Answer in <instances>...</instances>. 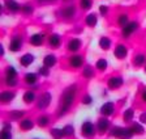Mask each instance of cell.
I'll return each instance as SVG.
<instances>
[{
    "label": "cell",
    "mask_w": 146,
    "mask_h": 139,
    "mask_svg": "<svg viewBox=\"0 0 146 139\" xmlns=\"http://www.w3.org/2000/svg\"><path fill=\"white\" fill-rule=\"evenodd\" d=\"M133 66L134 67H141V66L146 64V55L145 54H136L133 56Z\"/></svg>",
    "instance_id": "cell-27"
},
{
    "label": "cell",
    "mask_w": 146,
    "mask_h": 139,
    "mask_svg": "<svg viewBox=\"0 0 146 139\" xmlns=\"http://www.w3.org/2000/svg\"><path fill=\"white\" fill-rule=\"evenodd\" d=\"M107 67H108V62H107L106 58H99L97 60V63H95V68L100 72H103L104 70H107Z\"/></svg>",
    "instance_id": "cell-31"
},
{
    "label": "cell",
    "mask_w": 146,
    "mask_h": 139,
    "mask_svg": "<svg viewBox=\"0 0 146 139\" xmlns=\"http://www.w3.org/2000/svg\"><path fill=\"white\" fill-rule=\"evenodd\" d=\"M12 125L8 121H5L3 129H1V139H12Z\"/></svg>",
    "instance_id": "cell-24"
},
{
    "label": "cell",
    "mask_w": 146,
    "mask_h": 139,
    "mask_svg": "<svg viewBox=\"0 0 146 139\" xmlns=\"http://www.w3.org/2000/svg\"><path fill=\"white\" fill-rule=\"evenodd\" d=\"M111 45H112V41H111L110 37H107V36H102V37L99 38V47L102 50H104V51L110 50L111 49Z\"/></svg>",
    "instance_id": "cell-25"
},
{
    "label": "cell",
    "mask_w": 146,
    "mask_h": 139,
    "mask_svg": "<svg viewBox=\"0 0 146 139\" xmlns=\"http://www.w3.org/2000/svg\"><path fill=\"white\" fill-rule=\"evenodd\" d=\"M0 55H1V56L4 55V46H3V45H0Z\"/></svg>",
    "instance_id": "cell-46"
},
{
    "label": "cell",
    "mask_w": 146,
    "mask_h": 139,
    "mask_svg": "<svg viewBox=\"0 0 146 139\" xmlns=\"http://www.w3.org/2000/svg\"><path fill=\"white\" fill-rule=\"evenodd\" d=\"M138 28H140V24L137 21H129L127 25H125L124 28H121V34L124 38H128L131 37L132 34L134 33V32L138 30Z\"/></svg>",
    "instance_id": "cell-7"
},
{
    "label": "cell",
    "mask_w": 146,
    "mask_h": 139,
    "mask_svg": "<svg viewBox=\"0 0 146 139\" xmlns=\"http://www.w3.org/2000/svg\"><path fill=\"white\" fill-rule=\"evenodd\" d=\"M111 135L116 139H132V136L134 135L132 133L131 127H124V126H115L111 129Z\"/></svg>",
    "instance_id": "cell-2"
},
{
    "label": "cell",
    "mask_w": 146,
    "mask_h": 139,
    "mask_svg": "<svg viewBox=\"0 0 146 139\" xmlns=\"http://www.w3.org/2000/svg\"><path fill=\"white\" fill-rule=\"evenodd\" d=\"M35 126V122L30 118H22L20 122H18V127L22 130V131H30L34 129Z\"/></svg>",
    "instance_id": "cell-16"
},
{
    "label": "cell",
    "mask_w": 146,
    "mask_h": 139,
    "mask_svg": "<svg viewBox=\"0 0 146 139\" xmlns=\"http://www.w3.org/2000/svg\"><path fill=\"white\" fill-rule=\"evenodd\" d=\"M129 22V15L128 13H120L116 19V24L120 26V28H124L125 25Z\"/></svg>",
    "instance_id": "cell-28"
},
{
    "label": "cell",
    "mask_w": 146,
    "mask_h": 139,
    "mask_svg": "<svg viewBox=\"0 0 146 139\" xmlns=\"http://www.w3.org/2000/svg\"><path fill=\"white\" fill-rule=\"evenodd\" d=\"M4 84L8 88H15V87H17L18 80L16 76H4Z\"/></svg>",
    "instance_id": "cell-30"
},
{
    "label": "cell",
    "mask_w": 146,
    "mask_h": 139,
    "mask_svg": "<svg viewBox=\"0 0 146 139\" xmlns=\"http://www.w3.org/2000/svg\"><path fill=\"white\" fill-rule=\"evenodd\" d=\"M138 121H140L142 125H146V111L141 113V114H140V118H138Z\"/></svg>",
    "instance_id": "cell-43"
},
{
    "label": "cell",
    "mask_w": 146,
    "mask_h": 139,
    "mask_svg": "<svg viewBox=\"0 0 146 139\" xmlns=\"http://www.w3.org/2000/svg\"><path fill=\"white\" fill-rule=\"evenodd\" d=\"M145 74H146V64H145Z\"/></svg>",
    "instance_id": "cell-47"
},
{
    "label": "cell",
    "mask_w": 146,
    "mask_h": 139,
    "mask_svg": "<svg viewBox=\"0 0 146 139\" xmlns=\"http://www.w3.org/2000/svg\"><path fill=\"white\" fill-rule=\"evenodd\" d=\"M25 115V110H12L9 113V118L12 121H21Z\"/></svg>",
    "instance_id": "cell-33"
},
{
    "label": "cell",
    "mask_w": 146,
    "mask_h": 139,
    "mask_svg": "<svg viewBox=\"0 0 146 139\" xmlns=\"http://www.w3.org/2000/svg\"><path fill=\"white\" fill-rule=\"evenodd\" d=\"M47 42H48L50 47H52V49H58V47L61 45V37L58 33H52V34L48 36Z\"/></svg>",
    "instance_id": "cell-19"
},
{
    "label": "cell",
    "mask_w": 146,
    "mask_h": 139,
    "mask_svg": "<svg viewBox=\"0 0 146 139\" xmlns=\"http://www.w3.org/2000/svg\"><path fill=\"white\" fill-rule=\"evenodd\" d=\"M123 84H124L123 77L121 76H116V75L108 77V80H107V85H108V88H111V89H119Z\"/></svg>",
    "instance_id": "cell-12"
},
{
    "label": "cell",
    "mask_w": 146,
    "mask_h": 139,
    "mask_svg": "<svg viewBox=\"0 0 146 139\" xmlns=\"http://www.w3.org/2000/svg\"><path fill=\"white\" fill-rule=\"evenodd\" d=\"M54 1H56V0H38L39 4H51V3H54Z\"/></svg>",
    "instance_id": "cell-44"
},
{
    "label": "cell",
    "mask_w": 146,
    "mask_h": 139,
    "mask_svg": "<svg viewBox=\"0 0 146 139\" xmlns=\"http://www.w3.org/2000/svg\"><path fill=\"white\" fill-rule=\"evenodd\" d=\"M82 104L84 105H91L93 104V97L90 95H85V96L82 97Z\"/></svg>",
    "instance_id": "cell-41"
},
{
    "label": "cell",
    "mask_w": 146,
    "mask_h": 139,
    "mask_svg": "<svg viewBox=\"0 0 146 139\" xmlns=\"http://www.w3.org/2000/svg\"><path fill=\"white\" fill-rule=\"evenodd\" d=\"M97 134V126L91 121H84L81 125V135L85 139H93Z\"/></svg>",
    "instance_id": "cell-3"
},
{
    "label": "cell",
    "mask_w": 146,
    "mask_h": 139,
    "mask_svg": "<svg viewBox=\"0 0 146 139\" xmlns=\"http://www.w3.org/2000/svg\"><path fill=\"white\" fill-rule=\"evenodd\" d=\"M36 125L39 127H47L50 125V117L48 115H39L36 118Z\"/></svg>",
    "instance_id": "cell-34"
},
{
    "label": "cell",
    "mask_w": 146,
    "mask_h": 139,
    "mask_svg": "<svg viewBox=\"0 0 146 139\" xmlns=\"http://www.w3.org/2000/svg\"><path fill=\"white\" fill-rule=\"evenodd\" d=\"M35 139H38V138H35Z\"/></svg>",
    "instance_id": "cell-49"
},
{
    "label": "cell",
    "mask_w": 146,
    "mask_h": 139,
    "mask_svg": "<svg viewBox=\"0 0 146 139\" xmlns=\"http://www.w3.org/2000/svg\"><path fill=\"white\" fill-rule=\"evenodd\" d=\"M38 70H39V71H38V74H39L40 76H44V77L50 76V68L48 67H46V66H40Z\"/></svg>",
    "instance_id": "cell-40"
},
{
    "label": "cell",
    "mask_w": 146,
    "mask_h": 139,
    "mask_svg": "<svg viewBox=\"0 0 146 139\" xmlns=\"http://www.w3.org/2000/svg\"><path fill=\"white\" fill-rule=\"evenodd\" d=\"M24 83L26 85H35L38 83V74H35V72H27V74H25Z\"/></svg>",
    "instance_id": "cell-20"
},
{
    "label": "cell",
    "mask_w": 146,
    "mask_h": 139,
    "mask_svg": "<svg viewBox=\"0 0 146 139\" xmlns=\"http://www.w3.org/2000/svg\"><path fill=\"white\" fill-rule=\"evenodd\" d=\"M22 47H24V38L21 36H13L12 40L9 41L8 50L11 53H18L22 50Z\"/></svg>",
    "instance_id": "cell-4"
},
{
    "label": "cell",
    "mask_w": 146,
    "mask_h": 139,
    "mask_svg": "<svg viewBox=\"0 0 146 139\" xmlns=\"http://www.w3.org/2000/svg\"><path fill=\"white\" fill-rule=\"evenodd\" d=\"M95 126H97V133L98 134H106L107 131L110 130V126H111V122H110L108 117H99L97 121V124H95Z\"/></svg>",
    "instance_id": "cell-6"
},
{
    "label": "cell",
    "mask_w": 146,
    "mask_h": 139,
    "mask_svg": "<svg viewBox=\"0 0 146 139\" xmlns=\"http://www.w3.org/2000/svg\"><path fill=\"white\" fill-rule=\"evenodd\" d=\"M94 75H95L94 67H91L90 64H85L84 70H82V76L85 77V79H91Z\"/></svg>",
    "instance_id": "cell-29"
},
{
    "label": "cell",
    "mask_w": 146,
    "mask_h": 139,
    "mask_svg": "<svg viewBox=\"0 0 146 139\" xmlns=\"http://www.w3.org/2000/svg\"><path fill=\"white\" fill-rule=\"evenodd\" d=\"M4 76H18L17 70H16L13 66H7L5 70H4Z\"/></svg>",
    "instance_id": "cell-38"
},
{
    "label": "cell",
    "mask_w": 146,
    "mask_h": 139,
    "mask_svg": "<svg viewBox=\"0 0 146 139\" xmlns=\"http://www.w3.org/2000/svg\"><path fill=\"white\" fill-rule=\"evenodd\" d=\"M51 101H52L51 93L50 92H43L42 95L38 97V100H36V108L39 109V110H44V109H47L50 106Z\"/></svg>",
    "instance_id": "cell-5"
},
{
    "label": "cell",
    "mask_w": 146,
    "mask_h": 139,
    "mask_svg": "<svg viewBox=\"0 0 146 139\" xmlns=\"http://www.w3.org/2000/svg\"><path fill=\"white\" fill-rule=\"evenodd\" d=\"M93 7V0H80V8L82 11H90Z\"/></svg>",
    "instance_id": "cell-37"
},
{
    "label": "cell",
    "mask_w": 146,
    "mask_h": 139,
    "mask_svg": "<svg viewBox=\"0 0 146 139\" xmlns=\"http://www.w3.org/2000/svg\"><path fill=\"white\" fill-rule=\"evenodd\" d=\"M4 7H5L9 11V12H12V13H17L21 11V4L17 3L16 0H5L4 1Z\"/></svg>",
    "instance_id": "cell-17"
},
{
    "label": "cell",
    "mask_w": 146,
    "mask_h": 139,
    "mask_svg": "<svg viewBox=\"0 0 146 139\" xmlns=\"http://www.w3.org/2000/svg\"><path fill=\"white\" fill-rule=\"evenodd\" d=\"M56 63H58V58L54 54H47L43 58V66H46L48 68H52L54 66H56Z\"/></svg>",
    "instance_id": "cell-23"
},
{
    "label": "cell",
    "mask_w": 146,
    "mask_h": 139,
    "mask_svg": "<svg viewBox=\"0 0 146 139\" xmlns=\"http://www.w3.org/2000/svg\"><path fill=\"white\" fill-rule=\"evenodd\" d=\"M65 1H70V0H65Z\"/></svg>",
    "instance_id": "cell-48"
},
{
    "label": "cell",
    "mask_w": 146,
    "mask_h": 139,
    "mask_svg": "<svg viewBox=\"0 0 146 139\" xmlns=\"http://www.w3.org/2000/svg\"><path fill=\"white\" fill-rule=\"evenodd\" d=\"M141 100H142V101L146 104V89H143L142 93H141Z\"/></svg>",
    "instance_id": "cell-45"
},
{
    "label": "cell",
    "mask_w": 146,
    "mask_h": 139,
    "mask_svg": "<svg viewBox=\"0 0 146 139\" xmlns=\"http://www.w3.org/2000/svg\"><path fill=\"white\" fill-rule=\"evenodd\" d=\"M21 12L24 13V15H26V16L33 15V13H34V7H33V4H30V3H25V4H22V7H21Z\"/></svg>",
    "instance_id": "cell-36"
},
{
    "label": "cell",
    "mask_w": 146,
    "mask_h": 139,
    "mask_svg": "<svg viewBox=\"0 0 146 139\" xmlns=\"http://www.w3.org/2000/svg\"><path fill=\"white\" fill-rule=\"evenodd\" d=\"M50 134H51V136L54 139H63V138H65L63 129H58V127H52V129L50 130Z\"/></svg>",
    "instance_id": "cell-32"
},
{
    "label": "cell",
    "mask_w": 146,
    "mask_h": 139,
    "mask_svg": "<svg viewBox=\"0 0 146 139\" xmlns=\"http://www.w3.org/2000/svg\"><path fill=\"white\" fill-rule=\"evenodd\" d=\"M82 47V41L80 38H70L67 43V49L70 53H77Z\"/></svg>",
    "instance_id": "cell-11"
},
{
    "label": "cell",
    "mask_w": 146,
    "mask_h": 139,
    "mask_svg": "<svg viewBox=\"0 0 146 139\" xmlns=\"http://www.w3.org/2000/svg\"><path fill=\"white\" fill-rule=\"evenodd\" d=\"M99 111L100 115H103V117H111L115 113V104L112 101H106L103 105L100 106Z\"/></svg>",
    "instance_id": "cell-9"
},
{
    "label": "cell",
    "mask_w": 146,
    "mask_h": 139,
    "mask_svg": "<svg viewBox=\"0 0 146 139\" xmlns=\"http://www.w3.org/2000/svg\"><path fill=\"white\" fill-rule=\"evenodd\" d=\"M133 117H134V110L132 108H128L127 110L124 111V114H123V120H124L125 124H129L133 121Z\"/></svg>",
    "instance_id": "cell-35"
},
{
    "label": "cell",
    "mask_w": 146,
    "mask_h": 139,
    "mask_svg": "<svg viewBox=\"0 0 146 139\" xmlns=\"http://www.w3.org/2000/svg\"><path fill=\"white\" fill-rule=\"evenodd\" d=\"M68 63H69V66L72 68H80L84 64V56L78 55V54H73L72 56H69Z\"/></svg>",
    "instance_id": "cell-14"
},
{
    "label": "cell",
    "mask_w": 146,
    "mask_h": 139,
    "mask_svg": "<svg viewBox=\"0 0 146 139\" xmlns=\"http://www.w3.org/2000/svg\"><path fill=\"white\" fill-rule=\"evenodd\" d=\"M108 5H104V4H100L99 5V15L100 16H106L108 13Z\"/></svg>",
    "instance_id": "cell-42"
},
{
    "label": "cell",
    "mask_w": 146,
    "mask_h": 139,
    "mask_svg": "<svg viewBox=\"0 0 146 139\" xmlns=\"http://www.w3.org/2000/svg\"><path fill=\"white\" fill-rule=\"evenodd\" d=\"M15 97H16V91H3L1 95H0V100H1L3 105L9 104L12 100H15Z\"/></svg>",
    "instance_id": "cell-18"
},
{
    "label": "cell",
    "mask_w": 146,
    "mask_h": 139,
    "mask_svg": "<svg viewBox=\"0 0 146 139\" xmlns=\"http://www.w3.org/2000/svg\"><path fill=\"white\" fill-rule=\"evenodd\" d=\"M22 100H24V102L26 104V105L33 104V102L36 100L35 92H33V91H26V92L24 93V96H22Z\"/></svg>",
    "instance_id": "cell-26"
},
{
    "label": "cell",
    "mask_w": 146,
    "mask_h": 139,
    "mask_svg": "<svg viewBox=\"0 0 146 139\" xmlns=\"http://www.w3.org/2000/svg\"><path fill=\"white\" fill-rule=\"evenodd\" d=\"M85 24H86V26H89V28L97 26V24H98V15L97 13L95 12L89 13V15L85 17Z\"/></svg>",
    "instance_id": "cell-22"
},
{
    "label": "cell",
    "mask_w": 146,
    "mask_h": 139,
    "mask_svg": "<svg viewBox=\"0 0 146 139\" xmlns=\"http://www.w3.org/2000/svg\"><path fill=\"white\" fill-rule=\"evenodd\" d=\"M63 131H64L65 138H70V136H73V134H74V127H73L72 125H65V126L63 127Z\"/></svg>",
    "instance_id": "cell-39"
},
{
    "label": "cell",
    "mask_w": 146,
    "mask_h": 139,
    "mask_svg": "<svg viewBox=\"0 0 146 139\" xmlns=\"http://www.w3.org/2000/svg\"><path fill=\"white\" fill-rule=\"evenodd\" d=\"M76 13H77V9H76V5H74V4H69V5L61 8V11H60V16L65 20L73 19V17L76 16Z\"/></svg>",
    "instance_id": "cell-8"
},
{
    "label": "cell",
    "mask_w": 146,
    "mask_h": 139,
    "mask_svg": "<svg viewBox=\"0 0 146 139\" xmlns=\"http://www.w3.org/2000/svg\"><path fill=\"white\" fill-rule=\"evenodd\" d=\"M44 40H46V36L43 33H34L33 36H30V45L33 46H42L43 43H44Z\"/></svg>",
    "instance_id": "cell-15"
},
{
    "label": "cell",
    "mask_w": 146,
    "mask_h": 139,
    "mask_svg": "<svg viewBox=\"0 0 146 139\" xmlns=\"http://www.w3.org/2000/svg\"><path fill=\"white\" fill-rule=\"evenodd\" d=\"M18 62H20V64H21L22 67H29V66H31L34 62H35V55H34V54H30V53H26L22 56H20Z\"/></svg>",
    "instance_id": "cell-13"
},
{
    "label": "cell",
    "mask_w": 146,
    "mask_h": 139,
    "mask_svg": "<svg viewBox=\"0 0 146 139\" xmlns=\"http://www.w3.org/2000/svg\"><path fill=\"white\" fill-rule=\"evenodd\" d=\"M113 55H115V58L119 59V60L125 59L128 56V47L125 46V45H123V43L116 45V47L113 49Z\"/></svg>",
    "instance_id": "cell-10"
},
{
    "label": "cell",
    "mask_w": 146,
    "mask_h": 139,
    "mask_svg": "<svg viewBox=\"0 0 146 139\" xmlns=\"http://www.w3.org/2000/svg\"><path fill=\"white\" fill-rule=\"evenodd\" d=\"M77 93V85H69L68 88L64 89L61 93L60 100H59V108H58V117H64L68 111L72 109L73 104H74V99H76Z\"/></svg>",
    "instance_id": "cell-1"
},
{
    "label": "cell",
    "mask_w": 146,
    "mask_h": 139,
    "mask_svg": "<svg viewBox=\"0 0 146 139\" xmlns=\"http://www.w3.org/2000/svg\"><path fill=\"white\" fill-rule=\"evenodd\" d=\"M129 127H131L132 133L134 135H143L145 134V127H143V125L141 122H131Z\"/></svg>",
    "instance_id": "cell-21"
}]
</instances>
